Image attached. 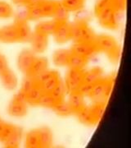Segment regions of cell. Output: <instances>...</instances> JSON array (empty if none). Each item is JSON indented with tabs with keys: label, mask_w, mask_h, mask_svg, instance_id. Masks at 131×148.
<instances>
[{
	"label": "cell",
	"mask_w": 131,
	"mask_h": 148,
	"mask_svg": "<svg viewBox=\"0 0 131 148\" xmlns=\"http://www.w3.org/2000/svg\"><path fill=\"white\" fill-rule=\"evenodd\" d=\"M53 37L58 44H65L73 38L72 25L68 21H58V27L53 32Z\"/></svg>",
	"instance_id": "obj_14"
},
{
	"label": "cell",
	"mask_w": 131,
	"mask_h": 148,
	"mask_svg": "<svg viewBox=\"0 0 131 148\" xmlns=\"http://www.w3.org/2000/svg\"><path fill=\"white\" fill-rule=\"evenodd\" d=\"M36 56L32 50L25 49L21 51L17 59V65L18 69H20L21 73L26 75V77H29L32 66L35 61Z\"/></svg>",
	"instance_id": "obj_15"
},
{
	"label": "cell",
	"mask_w": 131,
	"mask_h": 148,
	"mask_svg": "<svg viewBox=\"0 0 131 148\" xmlns=\"http://www.w3.org/2000/svg\"><path fill=\"white\" fill-rule=\"evenodd\" d=\"M54 110L61 116H68L71 114H73V111L69 106L68 102H66L65 101H62L59 106H57L54 109Z\"/></svg>",
	"instance_id": "obj_28"
},
{
	"label": "cell",
	"mask_w": 131,
	"mask_h": 148,
	"mask_svg": "<svg viewBox=\"0 0 131 148\" xmlns=\"http://www.w3.org/2000/svg\"><path fill=\"white\" fill-rule=\"evenodd\" d=\"M32 32L27 21H15L12 25L0 29V40L4 43L30 41Z\"/></svg>",
	"instance_id": "obj_1"
},
{
	"label": "cell",
	"mask_w": 131,
	"mask_h": 148,
	"mask_svg": "<svg viewBox=\"0 0 131 148\" xmlns=\"http://www.w3.org/2000/svg\"><path fill=\"white\" fill-rule=\"evenodd\" d=\"M89 59L82 56L77 55L72 52V55L69 63V67L71 69H83L84 67L87 64Z\"/></svg>",
	"instance_id": "obj_26"
},
{
	"label": "cell",
	"mask_w": 131,
	"mask_h": 148,
	"mask_svg": "<svg viewBox=\"0 0 131 148\" xmlns=\"http://www.w3.org/2000/svg\"><path fill=\"white\" fill-rule=\"evenodd\" d=\"M71 50L74 53L82 56L84 58H91L96 53H99L98 49L95 45V42L94 43H77L75 42L73 46L71 47Z\"/></svg>",
	"instance_id": "obj_16"
},
{
	"label": "cell",
	"mask_w": 131,
	"mask_h": 148,
	"mask_svg": "<svg viewBox=\"0 0 131 148\" xmlns=\"http://www.w3.org/2000/svg\"><path fill=\"white\" fill-rule=\"evenodd\" d=\"M71 55H72V51L71 49H58L53 54L52 60L53 63L57 66H60V67L69 66Z\"/></svg>",
	"instance_id": "obj_19"
},
{
	"label": "cell",
	"mask_w": 131,
	"mask_h": 148,
	"mask_svg": "<svg viewBox=\"0 0 131 148\" xmlns=\"http://www.w3.org/2000/svg\"><path fill=\"white\" fill-rule=\"evenodd\" d=\"M27 102L21 92L17 93L10 102L7 111L11 116L16 118L24 117L27 114Z\"/></svg>",
	"instance_id": "obj_13"
},
{
	"label": "cell",
	"mask_w": 131,
	"mask_h": 148,
	"mask_svg": "<svg viewBox=\"0 0 131 148\" xmlns=\"http://www.w3.org/2000/svg\"><path fill=\"white\" fill-rule=\"evenodd\" d=\"M48 60L45 58H38L36 57L35 61L32 66L31 73L28 77H36L42 74L43 72L47 70Z\"/></svg>",
	"instance_id": "obj_24"
},
{
	"label": "cell",
	"mask_w": 131,
	"mask_h": 148,
	"mask_svg": "<svg viewBox=\"0 0 131 148\" xmlns=\"http://www.w3.org/2000/svg\"><path fill=\"white\" fill-rule=\"evenodd\" d=\"M8 69H9V67H8V64L7 62V59L4 56L0 54V75L4 73Z\"/></svg>",
	"instance_id": "obj_31"
},
{
	"label": "cell",
	"mask_w": 131,
	"mask_h": 148,
	"mask_svg": "<svg viewBox=\"0 0 131 148\" xmlns=\"http://www.w3.org/2000/svg\"><path fill=\"white\" fill-rule=\"evenodd\" d=\"M94 42L99 53L102 52L106 53L112 62H117L119 60L121 49L113 37L107 35H101L96 36Z\"/></svg>",
	"instance_id": "obj_5"
},
{
	"label": "cell",
	"mask_w": 131,
	"mask_h": 148,
	"mask_svg": "<svg viewBox=\"0 0 131 148\" xmlns=\"http://www.w3.org/2000/svg\"><path fill=\"white\" fill-rule=\"evenodd\" d=\"M39 1V0H12V2L15 4L20 6V7H27V6L34 4Z\"/></svg>",
	"instance_id": "obj_30"
},
{
	"label": "cell",
	"mask_w": 131,
	"mask_h": 148,
	"mask_svg": "<svg viewBox=\"0 0 131 148\" xmlns=\"http://www.w3.org/2000/svg\"><path fill=\"white\" fill-rule=\"evenodd\" d=\"M106 104L103 103H94L92 106H85L76 114L78 119L85 125H96L105 110Z\"/></svg>",
	"instance_id": "obj_7"
},
{
	"label": "cell",
	"mask_w": 131,
	"mask_h": 148,
	"mask_svg": "<svg viewBox=\"0 0 131 148\" xmlns=\"http://www.w3.org/2000/svg\"><path fill=\"white\" fill-rule=\"evenodd\" d=\"M113 86L112 77H102L94 84L90 86L87 96L89 97L94 103H103L108 99Z\"/></svg>",
	"instance_id": "obj_4"
},
{
	"label": "cell",
	"mask_w": 131,
	"mask_h": 148,
	"mask_svg": "<svg viewBox=\"0 0 131 148\" xmlns=\"http://www.w3.org/2000/svg\"><path fill=\"white\" fill-rule=\"evenodd\" d=\"M84 69H71L68 71L66 76V84L65 88L69 93L79 91L84 85Z\"/></svg>",
	"instance_id": "obj_12"
},
{
	"label": "cell",
	"mask_w": 131,
	"mask_h": 148,
	"mask_svg": "<svg viewBox=\"0 0 131 148\" xmlns=\"http://www.w3.org/2000/svg\"><path fill=\"white\" fill-rule=\"evenodd\" d=\"M102 77V71L99 68H94L88 72H84L83 86H91Z\"/></svg>",
	"instance_id": "obj_23"
},
{
	"label": "cell",
	"mask_w": 131,
	"mask_h": 148,
	"mask_svg": "<svg viewBox=\"0 0 131 148\" xmlns=\"http://www.w3.org/2000/svg\"><path fill=\"white\" fill-rule=\"evenodd\" d=\"M62 101H64V100H61L58 97H56L52 93H43L40 98L39 106H43L46 108H51L54 110Z\"/></svg>",
	"instance_id": "obj_22"
},
{
	"label": "cell",
	"mask_w": 131,
	"mask_h": 148,
	"mask_svg": "<svg viewBox=\"0 0 131 148\" xmlns=\"http://www.w3.org/2000/svg\"><path fill=\"white\" fill-rule=\"evenodd\" d=\"M111 1L119 12H121L122 11L125 10L126 6V0H111Z\"/></svg>",
	"instance_id": "obj_29"
},
{
	"label": "cell",
	"mask_w": 131,
	"mask_h": 148,
	"mask_svg": "<svg viewBox=\"0 0 131 148\" xmlns=\"http://www.w3.org/2000/svg\"><path fill=\"white\" fill-rule=\"evenodd\" d=\"M14 10L12 7L8 3L5 1L0 0V18L1 19H7L14 16Z\"/></svg>",
	"instance_id": "obj_27"
},
{
	"label": "cell",
	"mask_w": 131,
	"mask_h": 148,
	"mask_svg": "<svg viewBox=\"0 0 131 148\" xmlns=\"http://www.w3.org/2000/svg\"><path fill=\"white\" fill-rule=\"evenodd\" d=\"M0 78L3 85L7 90H14L17 86V78L16 75L10 69L6 71L4 73L1 74Z\"/></svg>",
	"instance_id": "obj_21"
},
{
	"label": "cell",
	"mask_w": 131,
	"mask_h": 148,
	"mask_svg": "<svg viewBox=\"0 0 131 148\" xmlns=\"http://www.w3.org/2000/svg\"><path fill=\"white\" fill-rule=\"evenodd\" d=\"M52 143V134L48 127H40L27 133L26 147H48Z\"/></svg>",
	"instance_id": "obj_6"
},
{
	"label": "cell",
	"mask_w": 131,
	"mask_h": 148,
	"mask_svg": "<svg viewBox=\"0 0 131 148\" xmlns=\"http://www.w3.org/2000/svg\"><path fill=\"white\" fill-rule=\"evenodd\" d=\"M31 43L32 51L34 53H43L46 50L48 43V36L34 32L30 40Z\"/></svg>",
	"instance_id": "obj_17"
},
{
	"label": "cell",
	"mask_w": 131,
	"mask_h": 148,
	"mask_svg": "<svg viewBox=\"0 0 131 148\" xmlns=\"http://www.w3.org/2000/svg\"><path fill=\"white\" fill-rule=\"evenodd\" d=\"M62 4L57 0H39L26 7L28 20H39L43 17H54Z\"/></svg>",
	"instance_id": "obj_3"
},
{
	"label": "cell",
	"mask_w": 131,
	"mask_h": 148,
	"mask_svg": "<svg viewBox=\"0 0 131 148\" xmlns=\"http://www.w3.org/2000/svg\"><path fill=\"white\" fill-rule=\"evenodd\" d=\"M73 38L72 40L77 43H94L96 35L88 25V21H76L72 24Z\"/></svg>",
	"instance_id": "obj_9"
},
{
	"label": "cell",
	"mask_w": 131,
	"mask_h": 148,
	"mask_svg": "<svg viewBox=\"0 0 131 148\" xmlns=\"http://www.w3.org/2000/svg\"><path fill=\"white\" fill-rule=\"evenodd\" d=\"M58 21L54 19L52 21H42L37 25L35 32L48 36L49 35H52L53 32H55L56 28L58 27Z\"/></svg>",
	"instance_id": "obj_20"
},
{
	"label": "cell",
	"mask_w": 131,
	"mask_h": 148,
	"mask_svg": "<svg viewBox=\"0 0 131 148\" xmlns=\"http://www.w3.org/2000/svg\"><path fill=\"white\" fill-rule=\"evenodd\" d=\"M39 87L42 89L43 93H50L55 90L62 81L57 71H48L46 70L42 74L35 77Z\"/></svg>",
	"instance_id": "obj_10"
},
{
	"label": "cell",
	"mask_w": 131,
	"mask_h": 148,
	"mask_svg": "<svg viewBox=\"0 0 131 148\" xmlns=\"http://www.w3.org/2000/svg\"><path fill=\"white\" fill-rule=\"evenodd\" d=\"M94 13L102 27L108 29L118 27L120 12L111 0H98L95 5Z\"/></svg>",
	"instance_id": "obj_2"
},
{
	"label": "cell",
	"mask_w": 131,
	"mask_h": 148,
	"mask_svg": "<svg viewBox=\"0 0 131 148\" xmlns=\"http://www.w3.org/2000/svg\"><path fill=\"white\" fill-rule=\"evenodd\" d=\"M20 92L24 95L27 104L31 106H39L40 98L43 94V91L38 85L35 78L28 77L24 81Z\"/></svg>",
	"instance_id": "obj_8"
},
{
	"label": "cell",
	"mask_w": 131,
	"mask_h": 148,
	"mask_svg": "<svg viewBox=\"0 0 131 148\" xmlns=\"http://www.w3.org/2000/svg\"><path fill=\"white\" fill-rule=\"evenodd\" d=\"M61 4L67 12H78L83 9L85 0H62Z\"/></svg>",
	"instance_id": "obj_25"
},
{
	"label": "cell",
	"mask_w": 131,
	"mask_h": 148,
	"mask_svg": "<svg viewBox=\"0 0 131 148\" xmlns=\"http://www.w3.org/2000/svg\"><path fill=\"white\" fill-rule=\"evenodd\" d=\"M22 138V130L9 123H6L3 131L0 132V141L7 147H16L20 144Z\"/></svg>",
	"instance_id": "obj_11"
},
{
	"label": "cell",
	"mask_w": 131,
	"mask_h": 148,
	"mask_svg": "<svg viewBox=\"0 0 131 148\" xmlns=\"http://www.w3.org/2000/svg\"><path fill=\"white\" fill-rule=\"evenodd\" d=\"M70 94V99L67 102L73 111V114H76L86 106L84 101V95L79 91H75Z\"/></svg>",
	"instance_id": "obj_18"
}]
</instances>
